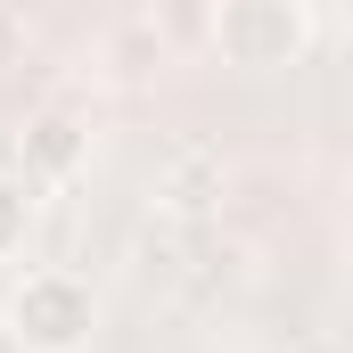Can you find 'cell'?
<instances>
[{
	"label": "cell",
	"mask_w": 353,
	"mask_h": 353,
	"mask_svg": "<svg viewBox=\"0 0 353 353\" xmlns=\"http://www.w3.org/2000/svg\"><path fill=\"white\" fill-rule=\"evenodd\" d=\"M90 165V132L74 115H33L25 132H17V173L33 181V189H58V181H74Z\"/></svg>",
	"instance_id": "obj_4"
},
{
	"label": "cell",
	"mask_w": 353,
	"mask_h": 353,
	"mask_svg": "<svg viewBox=\"0 0 353 353\" xmlns=\"http://www.w3.org/2000/svg\"><path fill=\"white\" fill-rule=\"evenodd\" d=\"M214 50L239 74H279L312 50V0H222L214 8Z\"/></svg>",
	"instance_id": "obj_2"
},
{
	"label": "cell",
	"mask_w": 353,
	"mask_h": 353,
	"mask_svg": "<svg viewBox=\"0 0 353 353\" xmlns=\"http://www.w3.org/2000/svg\"><path fill=\"white\" fill-rule=\"evenodd\" d=\"M33 222H41V189H33L25 173H0V263H17V255H25Z\"/></svg>",
	"instance_id": "obj_5"
},
{
	"label": "cell",
	"mask_w": 353,
	"mask_h": 353,
	"mask_svg": "<svg viewBox=\"0 0 353 353\" xmlns=\"http://www.w3.org/2000/svg\"><path fill=\"white\" fill-rule=\"evenodd\" d=\"M222 189H230L222 148H173L165 173H157V214H165V222H205V214L222 205Z\"/></svg>",
	"instance_id": "obj_3"
},
{
	"label": "cell",
	"mask_w": 353,
	"mask_h": 353,
	"mask_svg": "<svg viewBox=\"0 0 353 353\" xmlns=\"http://www.w3.org/2000/svg\"><path fill=\"white\" fill-rule=\"evenodd\" d=\"M0 329L17 353H83L99 337V296L74 271H25L0 304Z\"/></svg>",
	"instance_id": "obj_1"
}]
</instances>
